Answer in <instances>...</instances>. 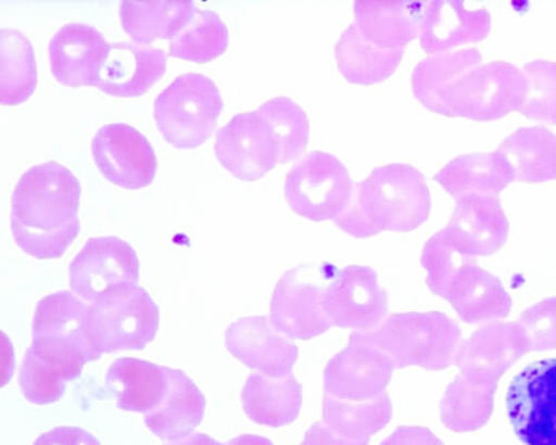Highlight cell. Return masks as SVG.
Wrapping results in <instances>:
<instances>
[{
    "label": "cell",
    "instance_id": "cell-44",
    "mask_svg": "<svg viewBox=\"0 0 556 445\" xmlns=\"http://www.w3.org/2000/svg\"><path fill=\"white\" fill-rule=\"evenodd\" d=\"M227 445H274L268 438L254 435V434H242L235 438H231L226 443Z\"/></svg>",
    "mask_w": 556,
    "mask_h": 445
},
{
    "label": "cell",
    "instance_id": "cell-4",
    "mask_svg": "<svg viewBox=\"0 0 556 445\" xmlns=\"http://www.w3.org/2000/svg\"><path fill=\"white\" fill-rule=\"evenodd\" d=\"M224 109L212 78L200 73L176 77L154 102V119L163 138L176 149H194L212 136Z\"/></svg>",
    "mask_w": 556,
    "mask_h": 445
},
{
    "label": "cell",
    "instance_id": "cell-35",
    "mask_svg": "<svg viewBox=\"0 0 556 445\" xmlns=\"http://www.w3.org/2000/svg\"><path fill=\"white\" fill-rule=\"evenodd\" d=\"M496 383L459 376L451 383L441 400V420L454 432H469L482 428L493 410Z\"/></svg>",
    "mask_w": 556,
    "mask_h": 445
},
{
    "label": "cell",
    "instance_id": "cell-8",
    "mask_svg": "<svg viewBox=\"0 0 556 445\" xmlns=\"http://www.w3.org/2000/svg\"><path fill=\"white\" fill-rule=\"evenodd\" d=\"M89 322L102 354L142 351L156 338L160 308L150 293L137 285L89 304Z\"/></svg>",
    "mask_w": 556,
    "mask_h": 445
},
{
    "label": "cell",
    "instance_id": "cell-12",
    "mask_svg": "<svg viewBox=\"0 0 556 445\" xmlns=\"http://www.w3.org/2000/svg\"><path fill=\"white\" fill-rule=\"evenodd\" d=\"M218 162L244 182H256L281 160V148L267 120L251 111L233 116L216 132Z\"/></svg>",
    "mask_w": 556,
    "mask_h": 445
},
{
    "label": "cell",
    "instance_id": "cell-1",
    "mask_svg": "<svg viewBox=\"0 0 556 445\" xmlns=\"http://www.w3.org/2000/svg\"><path fill=\"white\" fill-rule=\"evenodd\" d=\"M81 186L58 162L28 168L12 195L11 228L23 252L38 259L62 257L80 232Z\"/></svg>",
    "mask_w": 556,
    "mask_h": 445
},
{
    "label": "cell",
    "instance_id": "cell-10",
    "mask_svg": "<svg viewBox=\"0 0 556 445\" xmlns=\"http://www.w3.org/2000/svg\"><path fill=\"white\" fill-rule=\"evenodd\" d=\"M139 259L132 246L118 237L87 240L70 265V287L92 304L137 287Z\"/></svg>",
    "mask_w": 556,
    "mask_h": 445
},
{
    "label": "cell",
    "instance_id": "cell-20",
    "mask_svg": "<svg viewBox=\"0 0 556 445\" xmlns=\"http://www.w3.org/2000/svg\"><path fill=\"white\" fill-rule=\"evenodd\" d=\"M528 351L529 343L519 325H496L476 332L463 343L455 364L463 376L497 383L504 371Z\"/></svg>",
    "mask_w": 556,
    "mask_h": 445
},
{
    "label": "cell",
    "instance_id": "cell-13",
    "mask_svg": "<svg viewBox=\"0 0 556 445\" xmlns=\"http://www.w3.org/2000/svg\"><path fill=\"white\" fill-rule=\"evenodd\" d=\"M395 365L366 332H354L324 370V391L341 399L378 397L390 384Z\"/></svg>",
    "mask_w": 556,
    "mask_h": 445
},
{
    "label": "cell",
    "instance_id": "cell-40",
    "mask_svg": "<svg viewBox=\"0 0 556 445\" xmlns=\"http://www.w3.org/2000/svg\"><path fill=\"white\" fill-rule=\"evenodd\" d=\"M33 445H102L88 431L78 427H59L39 435Z\"/></svg>",
    "mask_w": 556,
    "mask_h": 445
},
{
    "label": "cell",
    "instance_id": "cell-3",
    "mask_svg": "<svg viewBox=\"0 0 556 445\" xmlns=\"http://www.w3.org/2000/svg\"><path fill=\"white\" fill-rule=\"evenodd\" d=\"M366 333L396 369L444 370L455 361L462 345L460 329L441 312L393 315Z\"/></svg>",
    "mask_w": 556,
    "mask_h": 445
},
{
    "label": "cell",
    "instance_id": "cell-29",
    "mask_svg": "<svg viewBox=\"0 0 556 445\" xmlns=\"http://www.w3.org/2000/svg\"><path fill=\"white\" fill-rule=\"evenodd\" d=\"M496 151L511 165L518 182L556 180V136L544 126L521 127L509 134Z\"/></svg>",
    "mask_w": 556,
    "mask_h": 445
},
{
    "label": "cell",
    "instance_id": "cell-16",
    "mask_svg": "<svg viewBox=\"0 0 556 445\" xmlns=\"http://www.w3.org/2000/svg\"><path fill=\"white\" fill-rule=\"evenodd\" d=\"M225 346L251 370L281 378L292 374L299 361V347L278 332L268 317H248L225 331Z\"/></svg>",
    "mask_w": 556,
    "mask_h": 445
},
{
    "label": "cell",
    "instance_id": "cell-15",
    "mask_svg": "<svg viewBox=\"0 0 556 445\" xmlns=\"http://www.w3.org/2000/svg\"><path fill=\"white\" fill-rule=\"evenodd\" d=\"M324 309L333 327L368 332L384 321L389 296L372 267L350 265L329 284Z\"/></svg>",
    "mask_w": 556,
    "mask_h": 445
},
{
    "label": "cell",
    "instance_id": "cell-42",
    "mask_svg": "<svg viewBox=\"0 0 556 445\" xmlns=\"http://www.w3.org/2000/svg\"><path fill=\"white\" fill-rule=\"evenodd\" d=\"M368 442L350 441L337 434L326 423L316 422L306 431L301 445H368Z\"/></svg>",
    "mask_w": 556,
    "mask_h": 445
},
{
    "label": "cell",
    "instance_id": "cell-14",
    "mask_svg": "<svg viewBox=\"0 0 556 445\" xmlns=\"http://www.w3.org/2000/svg\"><path fill=\"white\" fill-rule=\"evenodd\" d=\"M91 155L106 180L125 190L148 188L157 173L152 144L126 123L103 125L91 141Z\"/></svg>",
    "mask_w": 556,
    "mask_h": 445
},
{
    "label": "cell",
    "instance_id": "cell-27",
    "mask_svg": "<svg viewBox=\"0 0 556 445\" xmlns=\"http://www.w3.org/2000/svg\"><path fill=\"white\" fill-rule=\"evenodd\" d=\"M168 385L166 367L150 361L121 358L106 373V387L117 399V409L148 414L162 400Z\"/></svg>",
    "mask_w": 556,
    "mask_h": 445
},
{
    "label": "cell",
    "instance_id": "cell-33",
    "mask_svg": "<svg viewBox=\"0 0 556 445\" xmlns=\"http://www.w3.org/2000/svg\"><path fill=\"white\" fill-rule=\"evenodd\" d=\"M480 65L482 54L475 48L429 56L413 69V94L427 110L435 113L447 89Z\"/></svg>",
    "mask_w": 556,
    "mask_h": 445
},
{
    "label": "cell",
    "instance_id": "cell-6",
    "mask_svg": "<svg viewBox=\"0 0 556 445\" xmlns=\"http://www.w3.org/2000/svg\"><path fill=\"white\" fill-rule=\"evenodd\" d=\"M527 78L508 62L482 64L453 84L441 98L437 114L492 122L523 106Z\"/></svg>",
    "mask_w": 556,
    "mask_h": 445
},
{
    "label": "cell",
    "instance_id": "cell-32",
    "mask_svg": "<svg viewBox=\"0 0 556 445\" xmlns=\"http://www.w3.org/2000/svg\"><path fill=\"white\" fill-rule=\"evenodd\" d=\"M392 418L393 406L388 393L364 400L341 399L328 394L323 398V422L350 441H369Z\"/></svg>",
    "mask_w": 556,
    "mask_h": 445
},
{
    "label": "cell",
    "instance_id": "cell-31",
    "mask_svg": "<svg viewBox=\"0 0 556 445\" xmlns=\"http://www.w3.org/2000/svg\"><path fill=\"white\" fill-rule=\"evenodd\" d=\"M194 2H130L123 0L119 16L124 30L137 42L172 39L197 13Z\"/></svg>",
    "mask_w": 556,
    "mask_h": 445
},
{
    "label": "cell",
    "instance_id": "cell-11",
    "mask_svg": "<svg viewBox=\"0 0 556 445\" xmlns=\"http://www.w3.org/2000/svg\"><path fill=\"white\" fill-rule=\"evenodd\" d=\"M509 423L526 445H556V359L533 363L509 384Z\"/></svg>",
    "mask_w": 556,
    "mask_h": 445
},
{
    "label": "cell",
    "instance_id": "cell-36",
    "mask_svg": "<svg viewBox=\"0 0 556 445\" xmlns=\"http://www.w3.org/2000/svg\"><path fill=\"white\" fill-rule=\"evenodd\" d=\"M228 41V29L220 16L198 8L190 24L169 40V55L206 63L224 54Z\"/></svg>",
    "mask_w": 556,
    "mask_h": 445
},
{
    "label": "cell",
    "instance_id": "cell-18",
    "mask_svg": "<svg viewBox=\"0 0 556 445\" xmlns=\"http://www.w3.org/2000/svg\"><path fill=\"white\" fill-rule=\"evenodd\" d=\"M491 27L492 16L485 7L462 0L428 2L421 49L432 55L446 53L459 44L482 41Z\"/></svg>",
    "mask_w": 556,
    "mask_h": 445
},
{
    "label": "cell",
    "instance_id": "cell-24",
    "mask_svg": "<svg viewBox=\"0 0 556 445\" xmlns=\"http://www.w3.org/2000/svg\"><path fill=\"white\" fill-rule=\"evenodd\" d=\"M168 385L161 403L146 414L144 422L157 437L174 442L193 434L202 423L206 398L184 371L166 367Z\"/></svg>",
    "mask_w": 556,
    "mask_h": 445
},
{
    "label": "cell",
    "instance_id": "cell-17",
    "mask_svg": "<svg viewBox=\"0 0 556 445\" xmlns=\"http://www.w3.org/2000/svg\"><path fill=\"white\" fill-rule=\"evenodd\" d=\"M111 43L94 26L72 22L62 26L49 43L54 77L68 86L98 85Z\"/></svg>",
    "mask_w": 556,
    "mask_h": 445
},
{
    "label": "cell",
    "instance_id": "cell-39",
    "mask_svg": "<svg viewBox=\"0 0 556 445\" xmlns=\"http://www.w3.org/2000/svg\"><path fill=\"white\" fill-rule=\"evenodd\" d=\"M530 351L556 348V297L527 309L519 319Z\"/></svg>",
    "mask_w": 556,
    "mask_h": 445
},
{
    "label": "cell",
    "instance_id": "cell-5",
    "mask_svg": "<svg viewBox=\"0 0 556 445\" xmlns=\"http://www.w3.org/2000/svg\"><path fill=\"white\" fill-rule=\"evenodd\" d=\"M330 262L293 267L277 282L270 300L274 328L291 340L309 341L333 328L324 309V295L337 277Z\"/></svg>",
    "mask_w": 556,
    "mask_h": 445
},
{
    "label": "cell",
    "instance_id": "cell-38",
    "mask_svg": "<svg viewBox=\"0 0 556 445\" xmlns=\"http://www.w3.org/2000/svg\"><path fill=\"white\" fill-rule=\"evenodd\" d=\"M527 94L519 113L529 119L556 125V62L535 60L522 68Z\"/></svg>",
    "mask_w": 556,
    "mask_h": 445
},
{
    "label": "cell",
    "instance_id": "cell-19",
    "mask_svg": "<svg viewBox=\"0 0 556 445\" xmlns=\"http://www.w3.org/2000/svg\"><path fill=\"white\" fill-rule=\"evenodd\" d=\"M508 230L500 198L471 196L456 201L444 232L463 252L477 258L497 252Z\"/></svg>",
    "mask_w": 556,
    "mask_h": 445
},
{
    "label": "cell",
    "instance_id": "cell-25",
    "mask_svg": "<svg viewBox=\"0 0 556 445\" xmlns=\"http://www.w3.org/2000/svg\"><path fill=\"white\" fill-rule=\"evenodd\" d=\"M456 201L471 196H496L516 181L506 158L496 152L459 155L434 176Z\"/></svg>",
    "mask_w": 556,
    "mask_h": 445
},
{
    "label": "cell",
    "instance_id": "cell-9",
    "mask_svg": "<svg viewBox=\"0 0 556 445\" xmlns=\"http://www.w3.org/2000/svg\"><path fill=\"white\" fill-rule=\"evenodd\" d=\"M31 341L35 347L85 366L102 356L91 334L89 304L66 290L46 295L37 303Z\"/></svg>",
    "mask_w": 556,
    "mask_h": 445
},
{
    "label": "cell",
    "instance_id": "cell-37",
    "mask_svg": "<svg viewBox=\"0 0 556 445\" xmlns=\"http://www.w3.org/2000/svg\"><path fill=\"white\" fill-rule=\"evenodd\" d=\"M256 111L270 125L280 144V164L298 160L309 142V119L305 111L287 97L270 99Z\"/></svg>",
    "mask_w": 556,
    "mask_h": 445
},
{
    "label": "cell",
    "instance_id": "cell-22",
    "mask_svg": "<svg viewBox=\"0 0 556 445\" xmlns=\"http://www.w3.org/2000/svg\"><path fill=\"white\" fill-rule=\"evenodd\" d=\"M441 297L463 321L477 325L507 316L511 300L500 281L481 269L476 259L463 263L447 281Z\"/></svg>",
    "mask_w": 556,
    "mask_h": 445
},
{
    "label": "cell",
    "instance_id": "cell-21",
    "mask_svg": "<svg viewBox=\"0 0 556 445\" xmlns=\"http://www.w3.org/2000/svg\"><path fill=\"white\" fill-rule=\"evenodd\" d=\"M166 68L163 50L132 41L114 42L97 86L114 97H139L162 78Z\"/></svg>",
    "mask_w": 556,
    "mask_h": 445
},
{
    "label": "cell",
    "instance_id": "cell-23",
    "mask_svg": "<svg viewBox=\"0 0 556 445\" xmlns=\"http://www.w3.org/2000/svg\"><path fill=\"white\" fill-rule=\"evenodd\" d=\"M428 2H355V24L367 41L384 50H405L420 37Z\"/></svg>",
    "mask_w": 556,
    "mask_h": 445
},
{
    "label": "cell",
    "instance_id": "cell-41",
    "mask_svg": "<svg viewBox=\"0 0 556 445\" xmlns=\"http://www.w3.org/2000/svg\"><path fill=\"white\" fill-rule=\"evenodd\" d=\"M380 445H444L430 429L424 427H400Z\"/></svg>",
    "mask_w": 556,
    "mask_h": 445
},
{
    "label": "cell",
    "instance_id": "cell-26",
    "mask_svg": "<svg viewBox=\"0 0 556 445\" xmlns=\"http://www.w3.org/2000/svg\"><path fill=\"white\" fill-rule=\"evenodd\" d=\"M245 415L253 422L281 428L296 421L303 405V387L293 374L273 378L252 373L241 393Z\"/></svg>",
    "mask_w": 556,
    "mask_h": 445
},
{
    "label": "cell",
    "instance_id": "cell-7",
    "mask_svg": "<svg viewBox=\"0 0 556 445\" xmlns=\"http://www.w3.org/2000/svg\"><path fill=\"white\" fill-rule=\"evenodd\" d=\"M354 188L340 158L314 151L288 173L285 195L292 211L304 218L336 220L349 206Z\"/></svg>",
    "mask_w": 556,
    "mask_h": 445
},
{
    "label": "cell",
    "instance_id": "cell-30",
    "mask_svg": "<svg viewBox=\"0 0 556 445\" xmlns=\"http://www.w3.org/2000/svg\"><path fill=\"white\" fill-rule=\"evenodd\" d=\"M336 60L343 77L356 85L388 80L402 62L404 50H384L370 43L353 22L336 44Z\"/></svg>",
    "mask_w": 556,
    "mask_h": 445
},
{
    "label": "cell",
    "instance_id": "cell-28",
    "mask_svg": "<svg viewBox=\"0 0 556 445\" xmlns=\"http://www.w3.org/2000/svg\"><path fill=\"white\" fill-rule=\"evenodd\" d=\"M85 365L30 345L18 374L22 394L28 403L48 406L59 403L67 383L77 379Z\"/></svg>",
    "mask_w": 556,
    "mask_h": 445
},
{
    "label": "cell",
    "instance_id": "cell-43",
    "mask_svg": "<svg viewBox=\"0 0 556 445\" xmlns=\"http://www.w3.org/2000/svg\"><path fill=\"white\" fill-rule=\"evenodd\" d=\"M167 445H227V444L218 442L215 438H213L210 435L204 434V433H193L187 437L170 442Z\"/></svg>",
    "mask_w": 556,
    "mask_h": 445
},
{
    "label": "cell",
    "instance_id": "cell-34",
    "mask_svg": "<svg viewBox=\"0 0 556 445\" xmlns=\"http://www.w3.org/2000/svg\"><path fill=\"white\" fill-rule=\"evenodd\" d=\"M37 86V64L30 40L18 29H0V102L17 105Z\"/></svg>",
    "mask_w": 556,
    "mask_h": 445
},
{
    "label": "cell",
    "instance_id": "cell-2",
    "mask_svg": "<svg viewBox=\"0 0 556 445\" xmlns=\"http://www.w3.org/2000/svg\"><path fill=\"white\" fill-rule=\"evenodd\" d=\"M432 195L426 176L409 164L375 168L354 188L336 225L355 239L382 232L409 233L428 220Z\"/></svg>",
    "mask_w": 556,
    "mask_h": 445
}]
</instances>
